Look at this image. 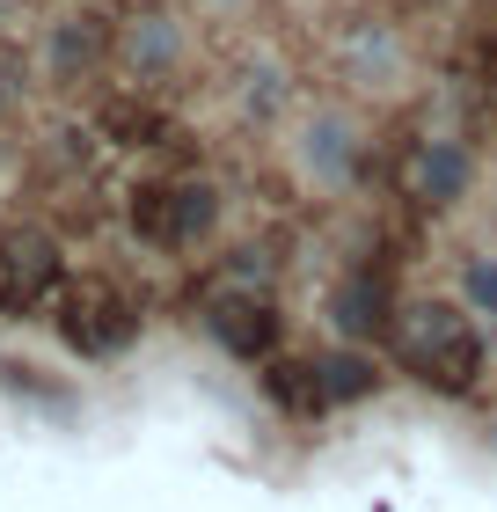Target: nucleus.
<instances>
[{
  "instance_id": "1",
  "label": "nucleus",
  "mask_w": 497,
  "mask_h": 512,
  "mask_svg": "<svg viewBox=\"0 0 497 512\" xmlns=\"http://www.w3.org/2000/svg\"><path fill=\"white\" fill-rule=\"evenodd\" d=\"M395 366L439 395H461L476 388L483 374V330H476V308H454V300H417V308L395 315Z\"/></svg>"
},
{
  "instance_id": "2",
  "label": "nucleus",
  "mask_w": 497,
  "mask_h": 512,
  "mask_svg": "<svg viewBox=\"0 0 497 512\" xmlns=\"http://www.w3.org/2000/svg\"><path fill=\"white\" fill-rule=\"evenodd\" d=\"M212 220H220V191H212V183H154V191L132 198V227L161 249L205 242Z\"/></svg>"
},
{
  "instance_id": "3",
  "label": "nucleus",
  "mask_w": 497,
  "mask_h": 512,
  "mask_svg": "<svg viewBox=\"0 0 497 512\" xmlns=\"http://www.w3.org/2000/svg\"><path fill=\"white\" fill-rule=\"evenodd\" d=\"M132 330H139L132 300H125V293H110V286H81V293H66V308H59V337L74 344V352H88V359L125 352Z\"/></svg>"
},
{
  "instance_id": "4",
  "label": "nucleus",
  "mask_w": 497,
  "mask_h": 512,
  "mask_svg": "<svg viewBox=\"0 0 497 512\" xmlns=\"http://www.w3.org/2000/svg\"><path fill=\"white\" fill-rule=\"evenodd\" d=\"M52 286H59V249L37 242V235H8V249H0V308L22 315Z\"/></svg>"
},
{
  "instance_id": "5",
  "label": "nucleus",
  "mask_w": 497,
  "mask_h": 512,
  "mask_svg": "<svg viewBox=\"0 0 497 512\" xmlns=\"http://www.w3.org/2000/svg\"><path fill=\"white\" fill-rule=\"evenodd\" d=\"M337 330H351V337H373V330H388V315H402L395 308V286H388V271H373V264H359V271H344L337 278Z\"/></svg>"
},
{
  "instance_id": "6",
  "label": "nucleus",
  "mask_w": 497,
  "mask_h": 512,
  "mask_svg": "<svg viewBox=\"0 0 497 512\" xmlns=\"http://www.w3.org/2000/svg\"><path fill=\"white\" fill-rule=\"evenodd\" d=\"M212 337H220L234 359H264L271 344H278V315H271V300L227 293L220 308H212Z\"/></svg>"
},
{
  "instance_id": "7",
  "label": "nucleus",
  "mask_w": 497,
  "mask_h": 512,
  "mask_svg": "<svg viewBox=\"0 0 497 512\" xmlns=\"http://www.w3.org/2000/svg\"><path fill=\"white\" fill-rule=\"evenodd\" d=\"M264 395H271L278 410H293V417H322V410H329L315 359H278L271 374H264Z\"/></svg>"
},
{
  "instance_id": "8",
  "label": "nucleus",
  "mask_w": 497,
  "mask_h": 512,
  "mask_svg": "<svg viewBox=\"0 0 497 512\" xmlns=\"http://www.w3.org/2000/svg\"><path fill=\"white\" fill-rule=\"evenodd\" d=\"M461 183H468V154H461V147H424L417 169H410V191H417L424 205H446Z\"/></svg>"
},
{
  "instance_id": "9",
  "label": "nucleus",
  "mask_w": 497,
  "mask_h": 512,
  "mask_svg": "<svg viewBox=\"0 0 497 512\" xmlns=\"http://www.w3.org/2000/svg\"><path fill=\"white\" fill-rule=\"evenodd\" d=\"M315 374H322L329 410H337V403H359V395L381 388V374H373V359H366V352H322V359H315Z\"/></svg>"
},
{
  "instance_id": "10",
  "label": "nucleus",
  "mask_w": 497,
  "mask_h": 512,
  "mask_svg": "<svg viewBox=\"0 0 497 512\" xmlns=\"http://www.w3.org/2000/svg\"><path fill=\"white\" fill-rule=\"evenodd\" d=\"M461 293H468V308H476V315H497V264H476L461 278Z\"/></svg>"
}]
</instances>
